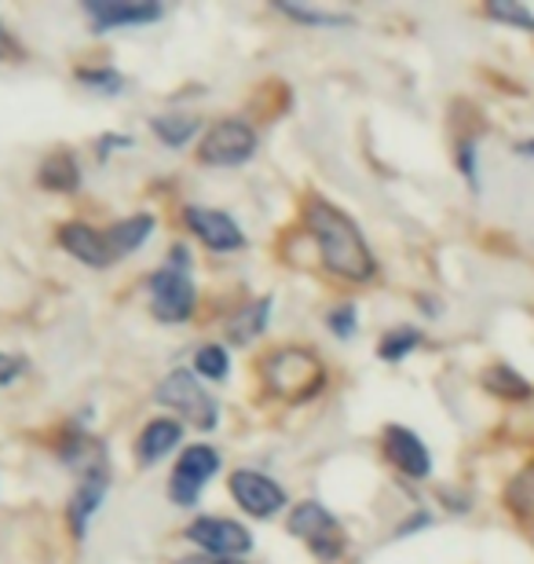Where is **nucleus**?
<instances>
[{"mask_svg":"<svg viewBox=\"0 0 534 564\" xmlns=\"http://www.w3.org/2000/svg\"><path fill=\"white\" fill-rule=\"evenodd\" d=\"M304 224H308L319 257L326 264V272H334L337 279L348 282H370L378 275V257H373L367 235L359 231V224L340 213L334 202L312 198L304 206Z\"/></svg>","mask_w":534,"mask_h":564,"instance_id":"f257e3e1","label":"nucleus"},{"mask_svg":"<svg viewBox=\"0 0 534 564\" xmlns=\"http://www.w3.org/2000/svg\"><path fill=\"white\" fill-rule=\"evenodd\" d=\"M260 378L271 397L286 403H308L326 389V367L323 359L308 348H275L260 359Z\"/></svg>","mask_w":534,"mask_h":564,"instance_id":"f03ea898","label":"nucleus"},{"mask_svg":"<svg viewBox=\"0 0 534 564\" xmlns=\"http://www.w3.org/2000/svg\"><path fill=\"white\" fill-rule=\"evenodd\" d=\"M154 400L168 411L184 414V419L198 429H216V422H220V408H216V400L201 389V381L190 375V370H173V375H165L162 381H157Z\"/></svg>","mask_w":534,"mask_h":564,"instance_id":"7ed1b4c3","label":"nucleus"},{"mask_svg":"<svg viewBox=\"0 0 534 564\" xmlns=\"http://www.w3.org/2000/svg\"><path fill=\"white\" fill-rule=\"evenodd\" d=\"M290 535L301 539L319 561H340V554H345V532H340L337 517L315 499H304L293 506Z\"/></svg>","mask_w":534,"mask_h":564,"instance_id":"20e7f679","label":"nucleus"},{"mask_svg":"<svg viewBox=\"0 0 534 564\" xmlns=\"http://www.w3.org/2000/svg\"><path fill=\"white\" fill-rule=\"evenodd\" d=\"M253 154H257V132H253V126H246V121H238V118L216 121L198 143V162L212 165V169L246 165Z\"/></svg>","mask_w":534,"mask_h":564,"instance_id":"39448f33","label":"nucleus"},{"mask_svg":"<svg viewBox=\"0 0 534 564\" xmlns=\"http://www.w3.org/2000/svg\"><path fill=\"white\" fill-rule=\"evenodd\" d=\"M146 290H151V315L157 323L176 326L195 315L198 293H195V282H190V272H179V268L165 264L162 272L151 275Z\"/></svg>","mask_w":534,"mask_h":564,"instance_id":"423d86ee","label":"nucleus"},{"mask_svg":"<svg viewBox=\"0 0 534 564\" xmlns=\"http://www.w3.org/2000/svg\"><path fill=\"white\" fill-rule=\"evenodd\" d=\"M216 469H220V455H216V447L209 444H190L179 451L176 466H173V477H168V499L176 506H195L201 499V491H206V484L216 477Z\"/></svg>","mask_w":534,"mask_h":564,"instance_id":"0eeeda50","label":"nucleus"},{"mask_svg":"<svg viewBox=\"0 0 534 564\" xmlns=\"http://www.w3.org/2000/svg\"><path fill=\"white\" fill-rule=\"evenodd\" d=\"M227 488H231V499L238 502V510L257 517V521H268V517L282 513L290 502L286 488H282L279 480H271L268 473H257V469H235Z\"/></svg>","mask_w":534,"mask_h":564,"instance_id":"6e6552de","label":"nucleus"},{"mask_svg":"<svg viewBox=\"0 0 534 564\" xmlns=\"http://www.w3.org/2000/svg\"><path fill=\"white\" fill-rule=\"evenodd\" d=\"M184 535L212 557H246L249 550H253L249 528H242L238 521H227V517H198V521L187 524Z\"/></svg>","mask_w":534,"mask_h":564,"instance_id":"1a4fd4ad","label":"nucleus"},{"mask_svg":"<svg viewBox=\"0 0 534 564\" xmlns=\"http://www.w3.org/2000/svg\"><path fill=\"white\" fill-rule=\"evenodd\" d=\"M184 224H187V231L212 253H235L246 246V235H242V228H238V220L227 217V213H220V209L187 206Z\"/></svg>","mask_w":534,"mask_h":564,"instance_id":"9d476101","label":"nucleus"},{"mask_svg":"<svg viewBox=\"0 0 534 564\" xmlns=\"http://www.w3.org/2000/svg\"><path fill=\"white\" fill-rule=\"evenodd\" d=\"M85 11L92 15L96 30H124V26H151L165 19V8L154 0H85Z\"/></svg>","mask_w":534,"mask_h":564,"instance_id":"9b49d317","label":"nucleus"},{"mask_svg":"<svg viewBox=\"0 0 534 564\" xmlns=\"http://www.w3.org/2000/svg\"><path fill=\"white\" fill-rule=\"evenodd\" d=\"M381 447H384V458L392 462L403 477L411 480H425L432 473V455L425 447V440L406 425H389L381 436Z\"/></svg>","mask_w":534,"mask_h":564,"instance_id":"f8f14e48","label":"nucleus"},{"mask_svg":"<svg viewBox=\"0 0 534 564\" xmlns=\"http://www.w3.org/2000/svg\"><path fill=\"white\" fill-rule=\"evenodd\" d=\"M55 239H59V246L74 257V261H81L88 268H107L113 261L107 235H99L92 224L70 220V224H63V228L55 231Z\"/></svg>","mask_w":534,"mask_h":564,"instance_id":"ddd939ff","label":"nucleus"},{"mask_svg":"<svg viewBox=\"0 0 534 564\" xmlns=\"http://www.w3.org/2000/svg\"><path fill=\"white\" fill-rule=\"evenodd\" d=\"M107 488H110V469H107V462H99V466L85 469V480L77 484L74 502H70V528H74V535H77V539H81V535L88 532V521H92V513L99 510V506H103Z\"/></svg>","mask_w":534,"mask_h":564,"instance_id":"4468645a","label":"nucleus"},{"mask_svg":"<svg viewBox=\"0 0 534 564\" xmlns=\"http://www.w3.org/2000/svg\"><path fill=\"white\" fill-rule=\"evenodd\" d=\"M179 440H184V425H179L176 419L146 422L140 440H135V462H140V466H154V462L173 455V451L179 447Z\"/></svg>","mask_w":534,"mask_h":564,"instance_id":"2eb2a0df","label":"nucleus"},{"mask_svg":"<svg viewBox=\"0 0 534 564\" xmlns=\"http://www.w3.org/2000/svg\"><path fill=\"white\" fill-rule=\"evenodd\" d=\"M268 315H271V297H257V301L242 304V308L227 319V341L253 345L257 337L268 330Z\"/></svg>","mask_w":534,"mask_h":564,"instance_id":"dca6fc26","label":"nucleus"},{"mask_svg":"<svg viewBox=\"0 0 534 564\" xmlns=\"http://www.w3.org/2000/svg\"><path fill=\"white\" fill-rule=\"evenodd\" d=\"M37 184L44 191H55V195H70V191L81 187V165L70 151H55L37 169Z\"/></svg>","mask_w":534,"mask_h":564,"instance_id":"f3484780","label":"nucleus"},{"mask_svg":"<svg viewBox=\"0 0 534 564\" xmlns=\"http://www.w3.org/2000/svg\"><path fill=\"white\" fill-rule=\"evenodd\" d=\"M151 231H154V213H132V217L118 220V224H113V228L107 231L110 253H113V257H129V253H135L146 239H151Z\"/></svg>","mask_w":534,"mask_h":564,"instance_id":"a211bd4d","label":"nucleus"},{"mask_svg":"<svg viewBox=\"0 0 534 564\" xmlns=\"http://www.w3.org/2000/svg\"><path fill=\"white\" fill-rule=\"evenodd\" d=\"M483 386L487 392H494V397L502 400H531L534 397V386L520 375V370H513L509 364H494L483 370Z\"/></svg>","mask_w":534,"mask_h":564,"instance_id":"6ab92c4d","label":"nucleus"},{"mask_svg":"<svg viewBox=\"0 0 534 564\" xmlns=\"http://www.w3.org/2000/svg\"><path fill=\"white\" fill-rule=\"evenodd\" d=\"M151 129H154V137L162 140L165 147H184V143H190L198 137V118H187V115H157L154 121H151Z\"/></svg>","mask_w":534,"mask_h":564,"instance_id":"aec40b11","label":"nucleus"},{"mask_svg":"<svg viewBox=\"0 0 534 564\" xmlns=\"http://www.w3.org/2000/svg\"><path fill=\"white\" fill-rule=\"evenodd\" d=\"M505 506L524 521H534V462L527 469H520L505 488Z\"/></svg>","mask_w":534,"mask_h":564,"instance_id":"412c9836","label":"nucleus"},{"mask_svg":"<svg viewBox=\"0 0 534 564\" xmlns=\"http://www.w3.org/2000/svg\"><path fill=\"white\" fill-rule=\"evenodd\" d=\"M417 345H422V330H417V326H395V330H389L381 337L378 356L384 359V364H400V359L411 356Z\"/></svg>","mask_w":534,"mask_h":564,"instance_id":"4be33fe9","label":"nucleus"},{"mask_svg":"<svg viewBox=\"0 0 534 564\" xmlns=\"http://www.w3.org/2000/svg\"><path fill=\"white\" fill-rule=\"evenodd\" d=\"M282 15L293 19V22H304V26H326V30H337V26H351V15L345 11H323V8H304V4H275Z\"/></svg>","mask_w":534,"mask_h":564,"instance_id":"5701e85b","label":"nucleus"},{"mask_svg":"<svg viewBox=\"0 0 534 564\" xmlns=\"http://www.w3.org/2000/svg\"><path fill=\"white\" fill-rule=\"evenodd\" d=\"M77 82L85 88H92L99 96H121L124 93V77L118 70H110V66H81L77 70Z\"/></svg>","mask_w":534,"mask_h":564,"instance_id":"b1692460","label":"nucleus"},{"mask_svg":"<svg viewBox=\"0 0 534 564\" xmlns=\"http://www.w3.org/2000/svg\"><path fill=\"white\" fill-rule=\"evenodd\" d=\"M195 370L206 381H224L231 375V356H227V348L220 345H201L195 352Z\"/></svg>","mask_w":534,"mask_h":564,"instance_id":"393cba45","label":"nucleus"},{"mask_svg":"<svg viewBox=\"0 0 534 564\" xmlns=\"http://www.w3.org/2000/svg\"><path fill=\"white\" fill-rule=\"evenodd\" d=\"M487 15L491 19H498V22H509V26H524V30H531L534 33V15L524 8V4H513V0H491L487 4Z\"/></svg>","mask_w":534,"mask_h":564,"instance_id":"a878e982","label":"nucleus"},{"mask_svg":"<svg viewBox=\"0 0 534 564\" xmlns=\"http://www.w3.org/2000/svg\"><path fill=\"white\" fill-rule=\"evenodd\" d=\"M356 319H359V315H356V304H348V301H345V304H337V308L326 315L329 334L340 337V341H348V337H356Z\"/></svg>","mask_w":534,"mask_h":564,"instance_id":"bb28decb","label":"nucleus"},{"mask_svg":"<svg viewBox=\"0 0 534 564\" xmlns=\"http://www.w3.org/2000/svg\"><path fill=\"white\" fill-rule=\"evenodd\" d=\"M458 169H461V176L469 180V187H480V169H476V143L472 140L458 143Z\"/></svg>","mask_w":534,"mask_h":564,"instance_id":"cd10ccee","label":"nucleus"},{"mask_svg":"<svg viewBox=\"0 0 534 564\" xmlns=\"http://www.w3.org/2000/svg\"><path fill=\"white\" fill-rule=\"evenodd\" d=\"M22 370H26V359L11 356V352H0V389H8L11 381H19Z\"/></svg>","mask_w":534,"mask_h":564,"instance_id":"c85d7f7f","label":"nucleus"},{"mask_svg":"<svg viewBox=\"0 0 534 564\" xmlns=\"http://www.w3.org/2000/svg\"><path fill=\"white\" fill-rule=\"evenodd\" d=\"M19 59H22L19 41L11 37V30L4 26V19H0V63H19Z\"/></svg>","mask_w":534,"mask_h":564,"instance_id":"c756f323","label":"nucleus"},{"mask_svg":"<svg viewBox=\"0 0 534 564\" xmlns=\"http://www.w3.org/2000/svg\"><path fill=\"white\" fill-rule=\"evenodd\" d=\"M516 154H524V158H534V140H524V143H516Z\"/></svg>","mask_w":534,"mask_h":564,"instance_id":"7c9ffc66","label":"nucleus"},{"mask_svg":"<svg viewBox=\"0 0 534 564\" xmlns=\"http://www.w3.org/2000/svg\"><path fill=\"white\" fill-rule=\"evenodd\" d=\"M212 564H246L242 557H216Z\"/></svg>","mask_w":534,"mask_h":564,"instance_id":"2f4dec72","label":"nucleus"}]
</instances>
